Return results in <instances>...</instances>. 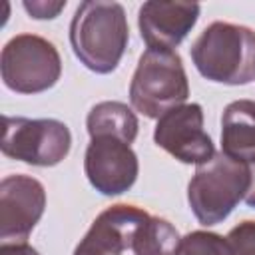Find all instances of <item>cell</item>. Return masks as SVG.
<instances>
[{"instance_id":"obj_11","label":"cell","mask_w":255,"mask_h":255,"mask_svg":"<svg viewBox=\"0 0 255 255\" xmlns=\"http://www.w3.org/2000/svg\"><path fill=\"white\" fill-rule=\"evenodd\" d=\"M147 217L143 209L126 203L104 209L78 243L74 255H122L128 247L131 249V239Z\"/></svg>"},{"instance_id":"obj_10","label":"cell","mask_w":255,"mask_h":255,"mask_svg":"<svg viewBox=\"0 0 255 255\" xmlns=\"http://www.w3.org/2000/svg\"><path fill=\"white\" fill-rule=\"evenodd\" d=\"M199 16L197 2H143L137 14V26L147 48L173 50L191 32Z\"/></svg>"},{"instance_id":"obj_8","label":"cell","mask_w":255,"mask_h":255,"mask_svg":"<svg viewBox=\"0 0 255 255\" xmlns=\"http://www.w3.org/2000/svg\"><path fill=\"white\" fill-rule=\"evenodd\" d=\"M46 207L44 185L30 175H8L0 183V239L26 243Z\"/></svg>"},{"instance_id":"obj_9","label":"cell","mask_w":255,"mask_h":255,"mask_svg":"<svg viewBox=\"0 0 255 255\" xmlns=\"http://www.w3.org/2000/svg\"><path fill=\"white\" fill-rule=\"evenodd\" d=\"M84 169L96 191L120 195L135 183L139 163L129 143L114 135H98L92 137L86 149Z\"/></svg>"},{"instance_id":"obj_1","label":"cell","mask_w":255,"mask_h":255,"mask_svg":"<svg viewBox=\"0 0 255 255\" xmlns=\"http://www.w3.org/2000/svg\"><path fill=\"white\" fill-rule=\"evenodd\" d=\"M129 30L126 10L118 2H82L70 24V44L76 58L96 74L118 68Z\"/></svg>"},{"instance_id":"obj_18","label":"cell","mask_w":255,"mask_h":255,"mask_svg":"<svg viewBox=\"0 0 255 255\" xmlns=\"http://www.w3.org/2000/svg\"><path fill=\"white\" fill-rule=\"evenodd\" d=\"M0 255H40L28 243H2Z\"/></svg>"},{"instance_id":"obj_17","label":"cell","mask_w":255,"mask_h":255,"mask_svg":"<svg viewBox=\"0 0 255 255\" xmlns=\"http://www.w3.org/2000/svg\"><path fill=\"white\" fill-rule=\"evenodd\" d=\"M64 6H66V2H44V0H38V2H24L26 12H28L32 18H38V20L56 18L58 12H60Z\"/></svg>"},{"instance_id":"obj_14","label":"cell","mask_w":255,"mask_h":255,"mask_svg":"<svg viewBox=\"0 0 255 255\" xmlns=\"http://www.w3.org/2000/svg\"><path fill=\"white\" fill-rule=\"evenodd\" d=\"M179 241L181 237L169 221L149 215L137 227L131 239V251L135 255H175Z\"/></svg>"},{"instance_id":"obj_2","label":"cell","mask_w":255,"mask_h":255,"mask_svg":"<svg viewBox=\"0 0 255 255\" xmlns=\"http://www.w3.org/2000/svg\"><path fill=\"white\" fill-rule=\"evenodd\" d=\"M191 60L211 82L245 86L255 78V32L239 24L213 22L193 42Z\"/></svg>"},{"instance_id":"obj_16","label":"cell","mask_w":255,"mask_h":255,"mask_svg":"<svg viewBox=\"0 0 255 255\" xmlns=\"http://www.w3.org/2000/svg\"><path fill=\"white\" fill-rule=\"evenodd\" d=\"M231 255H255V221H243L227 235Z\"/></svg>"},{"instance_id":"obj_7","label":"cell","mask_w":255,"mask_h":255,"mask_svg":"<svg viewBox=\"0 0 255 255\" xmlns=\"http://www.w3.org/2000/svg\"><path fill=\"white\" fill-rule=\"evenodd\" d=\"M153 141L181 163L201 165L215 155L213 141L203 129L199 104H181L157 118Z\"/></svg>"},{"instance_id":"obj_4","label":"cell","mask_w":255,"mask_h":255,"mask_svg":"<svg viewBox=\"0 0 255 255\" xmlns=\"http://www.w3.org/2000/svg\"><path fill=\"white\" fill-rule=\"evenodd\" d=\"M189 96L181 58L173 50L147 48L129 84V102L145 118H161Z\"/></svg>"},{"instance_id":"obj_13","label":"cell","mask_w":255,"mask_h":255,"mask_svg":"<svg viewBox=\"0 0 255 255\" xmlns=\"http://www.w3.org/2000/svg\"><path fill=\"white\" fill-rule=\"evenodd\" d=\"M90 137L114 135L126 143H131L137 135V118L122 102H100L96 104L86 120Z\"/></svg>"},{"instance_id":"obj_12","label":"cell","mask_w":255,"mask_h":255,"mask_svg":"<svg viewBox=\"0 0 255 255\" xmlns=\"http://www.w3.org/2000/svg\"><path fill=\"white\" fill-rule=\"evenodd\" d=\"M221 151L233 159L255 161V102L235 100L221 116Z\"/></svg>"},{"instance_id":"obj_5","label":"cell","mask_w":255,"mask_h":255,"mask_svg":"<svg viewBox=\"0 0 255 255\" xmlns=\"http://www.w3.org/2000/svg\"><path fill=\"white\" fill-rule=\"evenodd\" d=\"M0 74L6 88L18 94H40L60 80L62 60L46 38L18 34L2 48Z\"/></svg>"},{"instance_id":"obj_6","label":"cell","mask_w":255,"mask_h":255,"mask_svg":"<svg viewBox=\"0 0 255 255\" xmlns=\"http://www.w3.org/2000/svg\"><path fill=\"white\" fill-rule=\"evenodd\" d=\"M72 145L66 124L58 120L2 118V153L32 165L50 167L60 163Z\"/></svg>"},{"instance_id":"obj_19","label":"cell","mask_w":255,"mask_h":255,"mask_svg":"<svg viewBox=\"0 0 255 255\" xmlns=\"http://www.w3.org/2000/svg\"><path fill=\"white\" fill-rule=\"evenodd\" d=\"M249 171H251V183H249V189H247L245 201H247V205L255 207V161H253V163H249Z\"/></svg>"},{"instance_id":"obj_3","label":"cell","mask_w":255,"mask_h":255,"mask_svg":"<svg viewBox=\"0 0 255 255\" xmlns=\"http://www.w3.org/2000/svg\"><path fill=\"white\" fill-rule=\"evenodd\" d=\"M251 183L249 163L219 151L197 165L187 185V201L201 225L221 223L247 195Z\"/></svg>"},{"instance_id":"obj_15","label":"cell","mask_w":255,"mask_h":255,"mask_svg":"<svg viewBox=\"0 0 255 255\" xmlns=\"http://www.w3.org/2000/svg\"><path fill=\"white\" fill-rule=\"evenodd\" d=\"M175 255H231V247L227 237L209 231H191L179 241Z\"/></svg>"}]
</instances>
